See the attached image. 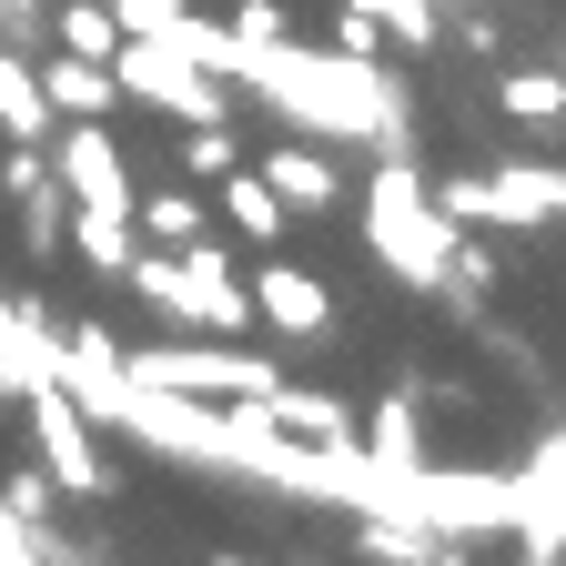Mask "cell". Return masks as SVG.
Wrapping results in <instances>:
<instances>
[{
    "mask_svg": "<svg viewBox=\"0 0 566 566\" xmlns=\"http://www.w3.org/2000/svg\"><path fill=\"white\" fill-rule=\"evenodd\" d=\"M436 11H446V0H436Z\"/></svg>",
    "mask_w": 566,
    "mask_h": 566,
    "instance_id": "35",
    "label": "cell"
},
{
    "mask_svg": "<svg viewBox=\"0 0 566 566\" xmlns=\"http://www.w3.org/2000/svg\"><path fill=\"white\" fill-rule=\"evenodd\" d=\"M526 566H556V556H526Z\"/></svg>",
    "mask_w": 566,
    "mask_h": 566,
    "instance_id": "34",
    "label": "cell"
},
{
    "mask_svg": "<svg viewBox=\"0 0 566 566\" xmlns=\"http://www.w3.org/2000/svg\"><path fill=\"white\" fill-rule=\"evenodd\" d=\"M153 41H163V51H182L192 71H212V82H233V61H243V41H233L223 21H202V11H172Z\"/></svg>",
    "mask_w": 566,
    "mask_h": 566,
    "instance_id": "23",
    "label": "cell"
},
{
    "mask_svg": "<svg viewBox=\"0 0 566 566\" xmlns=\"http://www.w3.org/2000/svg\"><path fill=\"white\" fill-rule=\"evenodd\" d=\"M223 31H233L243 51H263V41H283V31H294V21H283V0H243V11H233Z\"/></svg>",
    "mask_w": 566,
    "mask_h": 566,
    "instance_id": "29",
    "label": "cell"
},
{
    "mask_svg": "<svg viewBox=\"0 0 566 566\" xmlns=\"http://www.w3.org/2000/svg\"><path fill=\"white\" fill-rule=\"evenodd\" d=\"M102 11L122 21V41H153V31H163V21L182 11V0H102Z\"/></svg>",
    "mask_w": 566,
    "mask_h": 566,
    "instance_id": "30",
    "label": "cell"
},
{
    "mask_svg": "<svg viewBox=\"0 0 566 566\" xmlns=\"http://www.w3.org/2000/svg\"><path fill=\"white\" fill-rule=\"evenodd\" d=\"M31 71H41V102H51L61 122H102V112H122V92H112V61L51 51V61H31Z\"/></svg>",
    "mask_w": 566,
    "mask_h": 566,
    "instance_id": "17",
    "label": "cell"
},
{
    "mask_svg": "<svg viewBox=\"0 0 566 566\" xmlns=\"http://www.w3.org/2000/svg\"><path fill=\"white\" fill-rule=\"evenodd\" d=\"M233 92L273 102V122H294L304 142H365L375 163H415V92L375 61L304 51V41H263L233 61Z\"/></svg>",
    "mask_w": 566,
    "mask_h": 566,
    "instance_id": "1",
    "label": "cell"
},
{
    "mask_svg": "<svg viewBox=\"0 0 566 566\" xmlns=\"http://www.w3.org/2000/svg\"><path fill=\"white\" fill-rule=\"evenodd\" d=\"M21 405H31V465L61 485V506H102V495H112V465H102V424H92L82 405H71L61 385H31Z\"/></svg>",
    "mask_w": 566,
    "mask_h": 566,
    "instance_id": "6",
    "label": "cell"
},
{
    "mask_svg": "<svg viewBox=\"0 0 566 566\" xmlns=\"http://www.w3.org/2000/svg\"><path fill=\"white\" fill-rule=\"evenodd\" d=\"M0 566H41V546H31V526L0 506Z\"/></svg>",
    "mask_w": 566,
    "mask_h": 566,
    "instance_id": "32",
    "label": "cell"
},
{
    "mask_svg": "<svg viewBox=\"0 0 566 566\" xmlns=\"http://www.w3.org/2000/svg\"><path fill=\"white\" fill-rule=\"evenodd\" d=\"M112 424H122V436H142L153 455H172V465H223V405H202V395H163V385H122Z\"/></svg>",
    "mask_w": 566,
    "mask_h": 566,
    "instance_id": "8",
    "label": "cell"
},
{
    "mask_svg": "<svg viewBox=\"0 0 566 566\" xmlns=\"http://www.w3.org/2000/svg\"><path fill=\"white\" fill-rule=\"evenodd\" d=\"M132 233L163 243V253L202 243V233H212V223H202V192H132Z\"/></svg>",
    "mask_w": 566,
    "mask_h": 566,
    "instance_id": "22",
    "label": "cell"
},
{
    "mask_svg": "<svg viewBox=\"0 0 566 566\" xmlns=\"http://www.w3.org/2000/svg\"><path fill=\"white\" fill-rule=\"evenodd\" d=\"M354 556H365V566H475L465 536H436L415 516H354Z\"/></svg>",
    "mask_w": 566,
    "mask_h": 566,
    "instance_id": "13",
    "label": "cell"
},
{
    "mask_svg": "<svg viewBox=\"0 0 566 566\" xmlns=\"http://www.w3.org/2000/svg\"><path fill=\"white\" fill-rule=\"evenodd\" d=\"M122 375H132V385H163V395H202V405H223V395H263V385H273V365H263V354H243L233 334L122 344Z\"/></svg>",
    "mask_w": 566,
    "mask_h": 566,
    "instance_id": "5",
    "label": "cell"
},
{
    "mask_svg": "<svg viewBox=\"0 0 566 566\" xmlns=\"http://www.w3.org/2000/svg\"><path fill=\"white\" fill-rule=\"evenodd\" d=\"M354 446H365L375 465H424V405L415 395H385L375 424H354Z\"/></svg>",
    "mask_w": 566,
    "mask_h": 566,
    "instance_id": "21",
    "label": "cell"
},
{
    "mask_svg": "<svg viewBox=\"0 0 566 566\" xmlns=\"http://www.w3.org/2000/svg\"><path fill=\"white\" fill-rule=\"evenodd\" d=\"M263 415L283 424V436H304V446H354V424H365V415H354L344 395H324V385H263Z\"/></svg>",
    "mask_w": 566,
    "mask_h": 566,
    "instance_id": "16",
    "label": "cell"
},
{
    "mask_svg": "<svg viewBox=\"0 0 566 566\" xmlns=\"http://www.w3.org/2000/svg\"><path fill=\"white\" fill-rule=\"evenodd\" d=\"M41 31H51V51H82V61H112V41H122V21L102 11V0H61Z\"/></svg>",
    "mask_w": 566,
    "mask_h": 566,
    "instance_id": "25",
    "label": "cell"
},
{
    "mask_svg": "<svg viewBox=\"0 0 566 566\" xmlns=\"http://www.w3.org/2000/svg\"><path fill=\"white\" fill-rule=\"evenodd\" d=\"M51 354H61V324L41 304H11V294H0V385H11V395L51 385Z\"/></svg>",
    "mask_w": 566,
    "mask_h": 566,
    "instance_id": "15",
    "label": "cell"
},
{
    "mask_svg": "<svg viewBox=\"0 0 566 566\" xmlns=\"http://www.w3.org/2000/svg\"><path fill=\"white\" fill-rule=\"evenodd\" d=\"M61 223H71V192L41 172V182H21V243L31 253H61Z\"/></svg>",
    "mask_w": 566,
    "mask_h": 566,
    "instance_id": "27",
    "label": "cell"
},
{
    "mask_svg": "<svg viewBox=\"0 0 566 566\" xmlns=\"http://www.w3.org/2000/svg\"><path fill=\"white\" fill-rule=\"evenodd\" d=\"M405 516L436 526V536H506V475H475V465H415L405 475Z\"/></svg>",
    "mask_w": 566,
    "mask_h": 566,
    "instance_id": "9",
    "label": "cell"
},
{
    "mask_svg": "<svg viewBox=\"0 0 566 566\" xmlns=\"http://www.w3.org/2000/svg\"><path fill=\"white\" fill-rule=\"evenodd\" d=\"M212 202H223V223H233L243 243H283V223H294V212L273 202V182H263L253 163H233L223 182H212Z\"/></svg>",
    "mask_w": 566,
    "mask_h": 566,
    "instance_id": "20",
    "label": "cell"
},
{
    "mask_svg": "<svg viewBox=\"0 0 566 566\" xmlns=\"http://www.w3.org/2000/svg\"><path fill=\"white\" fill-rule=\"evenodd\" d=\"M243 294H253V324H273V334H334V294H324V273H304V263H263L253 283H243Z\"/></svg>",
    "mask_w": 566,
    "mask_h": 566,
    "instance_id": "12",
    "label": "cell"
},
{
    "mask_svg": "<svg viewBox=\"0 0 566 566\" xmlns=\"http://www.w3.org/2000/svg\"><path fill=\"white\" fill-rule=\"evenodd\" d=\"M506 536H526V556L566 546V446H556V424L526 446V475H506Z\"/></svg>",
    "mask_w": 566,
    "mask_h": 566,
    "instance_id": "10",
    "label": "cell"
},
{
    "mask_svg": "<svg viewBox=\"0 0 566 566\" xmlns=\"http://www.w3.org/2000/svg\"><path fill=\"white\" fill-rule=\"evenodd\" d=\"M334 11L375 21V31L405 41V51H436V41H446V11H436V0H334Z\"/></svg>",
    "mask_w": 566,
    "mask_h": 566,
    "instance_id": "24",
    "label": "cell"
},
{
    "mask_svg": "<svg viewBox=\"0 0 566 566\" xmlns=\"http://www.w3.org/2000/svg\"><path fill=\"white\" fill-rule=\"evenodd\" d=\"M495 102H506L516 132H556L566 122V82H556V71H506V92H495Z\"/></svg>",
    "mask_w": 566,
    "mask_h": 566,
    "instance_id": "26",
    "label": "cell"
},
{
    "mask_svg": "<svg viewBox=\"0 0 566 566\" xmlns=\"http://www.w3.org/2000/svg\"><path fill=\"white\" fill-rule=\"evenodd\" d=\"M132 294L153 304V314H172V324H202V334H243L253 324V294H243V273H233V253L223 243H182V253H163V243H142L132 253Z\"/></svg>",
    "mask_w": 566,
    "mask_h": 566,
    "instance_id": "3",
    "label": "cell"
},
{
    "mask_svg": "<svg viewBox=\"0 0 566 566\" xmlns=\"http://www.w3.org/2000/svg\"><path fill=\"white\" fill-rule=\"evenodd\" d=\"M365 243H375V263L405 283V294H436L446 283L455 223H446L436 182H424V163H375L365 172Z\"/></svg>",
    "mask_w": 566,
    "mask_h": 566,
    "instance_id": "2",
    "label": "cell"
},
{
    "mask_svg": "<svg viewBox=\"0 0 566 566\" xmlns=\"http://www.w3.org/2000/svg\"><path fill=\"white\" fill-rule=\"evenodd\" d=\"M436 202H446V223L455 233H546L556 212H566V172L556 163H506V172H455V182H436Z\"/></svg>",
    "mask_w": 566,
    "mask_h": 566,
    "instance_id": "4",
    "label": "cell"
},
{
    "mask_svg": "<svg viewBox=\"0 0 566 566\" xmlns=\"http://www.w3.org/2000/svg\"><path fill=\"white\" fill-rule=\"evenodd\" d=\"M51 385L82 405L92 424H112V405H122V334H102V324H61V354H51Z\"/></svg>",
    "mask_w": 566,
    "mask_h": 566,
    "instance_id": "11",
    "label": "cell"
},
{
    "mask_svg": "<svg viewBox=\"0 0 566 566\" xmlns=\"http://www.w3.org/2000/svg\"><path fill=\"white\" fill-rule=\"evenodd\" d=\"M233 163H243L233 122H182V172H192V182H223Z\"/></svg>",
    "mask_w": 566,
    "mask_h": 566,
    "instance_id": "28",
    "label": "cell"
},
{
    "mask_svg": "<svg viewBox=\"0 0 566 566\" xmlns=\"http://www.w3.org/2000/svg\"><path fill=\"white\" fill-rule=\"evenodd\" d=\"M253 172L273 182V202H283V212H324V202H344V172L324 163V142H304V132H294V142H273Z\"/></svg>",
    "mask_w": 566,
    "mask_h": 566,
    "instance_id": "14",
    "label": "cell"
},
{
    "mask_svg": "<svg viewBox=\"0 0 566 566\" xmlns=\"http://www.w3.org/2000/svg\"><path fill=\"white\" fill-rule=\"evenodd\" d=\"M51 122H61V112L41 102V71H31V51H11V41H0V132L41 153V142H51Z\"/></svg>",
    "mask_w": 566,
    "mask_h": 566,
    "instance_id": "19",
    "label": "cell"
},
{
    "mask_svg": "<svg viewBox=\"0 0 566 566\" xmlns=\"http://www.w3.org/2000/svg\"><path fill=\"white\" fill-rule=\"evenodd\" d=\"M324 51H344V61H375V51H385V31H375V21H354V11H334V41H324Z\"/></svg>",
    "mask_w": 566,
    "mask_h": 566,
    "instance_id": "31",
    "label": "cell"
},
{
    "mask_svg": "<svg viewBox=\"0 0 566 566\" xmlns=\"http://www.w3.org/2000/svg\"><path fill=\"white\" fill-rule=\"evenodd\" d=\"M112 92L142 102V112H172V122H233V82L192 71L163 41H112Z\"/></svg>",
    "mask_w": 566,
    "mask_h": 566,
    "instance_id": "7",
    "label": "cell"
},
{
    "mask_svg": "<svg viewBox=\"0 0 566 566\" xmlns=\"http://www.w3.org/2000/svg\"><path fill=\"white\" fill-rule=\"evenodd\" d=\"M61 243L82 253L102 283H122L132 273V253H142V233H132V212H92V202H71V223H61Z\"/></svg>",
    "mask_w": 566,
    "mask_h": 566,
    "instance_id": "18",
    "label": "cell"
},
{
    "mask_svg": "<svg viewBox=\"0 0 566 566\" xmlns=\"http://www.w3.org/2000/svg\"><path fill=\"white\" fill-rule=\"evenodd\" d=\"M212 566H243V556H212Z\"/></svg>",
    "mask_w": 566,
    "mask_h": 566,
    "instance_id": "33",
    "label": "cell"
}]
</instances>
